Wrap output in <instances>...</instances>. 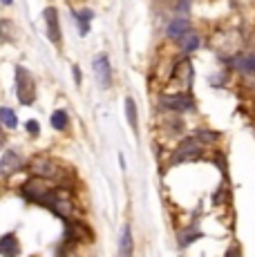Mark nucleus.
<instances>
[{"label":"nucleus","mask_w":255,"mask_h":257,"mask_svg":"<svg viewBox=\"0 0 255 257\" xmlns=\"http://www.w3.org/2000/svg\"><path fill=\"white\" fill-rule=\"evenodd\" d=\"M0 125H5L7 130L18 127V116L12 107H0Z\"/></svg>","instance_id":"obj_15"},{"label":"nucleus","mask_w":255,"mask_h":257,"mask_svg":"<svg viewBox=\"0 0 255 257\" xmlns=\"http://www.w3.org/2000/svg\"><path fill=\"white\" fill-rule=\"evenodd\" d=\"M179 43H181V49L184 52H195V49H199V45H202V41H199V36L195 32H186L184 36L179 38Z\"/></svg>","instance_id":"obj_14"},{"label":"nucleus","mask_w":255,"mask_h":257,"mask_svg":"<svg viewBox=\"0 0 255 257\" xmlns=\"http://www.w3.org/2000/svg\"><path fill=\"white\" fill-rule=\"evenodd\" d=\"M0 38L5 43L16 41V27H14L12 21H0Z\"/></svg>","instance_id":"obj_17"},{"label":"nucleus","mask_w":255,"mask_h":257,"mask_svg":"<svg viewBox=\"0 0 255 257\" xmlns=\"http://www.w3.org/2000/svg\"><path fill=\"white\" fill-rule=\"evenodd\" d=\"M16 96L21 105H34L36 101V81L27 67H16Z\"/></svg>","instance_id":"obj_1"},{"label":"nucleus","mask_w":255,"mask_h":257,"mask_svg":"<svg viewBox=\"0 0 255 257\" xmlns=\"http://www.w3.org/2000/svg\"><path fill=\"white\" fill-rule=\"evenodd\" d=\"M186 32H190V23L186 21V18H177V21H173L168 25V29H166V34H168L170 38H175V41H179Z\"/></svg>","instance_id":"obj_12"},{"label":"nucleus","mask_w":255,"mask_h":257,"mask_svg":"<svg viewBox=\"0 0 255 257\" xmlns=\"http://www.w3.org/2000/svg\"><path fill=\"white\" fill-rule=\"evenodd\" d=\"M0 3H3V5H7V7H9V5H12L14 0H0Z\"/></svg>","instance_id":"obj_22"},{"label":"nucleus","mask_w":255,"mask_h":257,"mask_svg":"<svg viewBox=\"0 0 255 257\" xmlns=\"http://www.w3.org/2000/svg\"><path fill=\"white\" fill-rule=\"evenodd\" d=\"M92 70H94V76H96V85L101 90H107L112 85V65L105 54H96L94 61H92Z\"/></svg>","instance_id":"obj_5"},{"label":"nucleus","mask_w":255,"mask_h":257,"mask_svg":"<svg viewBox=\"0 0 255 257\" xmlns=\"http://www.w3.org/2000/svg\"><path fill=\"white\" fill-rule=\"evenodd\" d=\"M5 141H7V135L3 132V127H0V150L5 148Z\"/></svg>","instance_id":"obj_21"},{"label":"nucleus","mask_w":255,"mask_h":257,"mask_svg":"<svg viewBox=\"0 0 255 257\" xmlns=\"http://www.w3.org/2000/svg\"><path fill=\"white\" fill-rule=\"evenodd\" d=\"M50 123H52L54 130L63 132V130L67 127V123H70V118H67V112H65V110H56V112H54V114L50 116Z\"/></svg>","instance_id":"obj_16"},{"label":"nucleus","mask_w":255,"mask_h":257,"mask_svg":"<svg viewBox=\"0 0 255 257\" xmlns=\"http://www.w3.org/2000/svg\"><path fill=\"white\" fill-rule=\"evenodd\" d=\"M21 253V244H18V237L14 233H5L0 235V255L5 257H14Z\"/></svg>","instance_id":"obj_9"},{"label":"nucleus","mask_w":255,"mask_h":257,"mask_svg":"<svg viewBox=\"0 0 255 257\" xmlns=\"http://www.w3.org/2000/svg\"><path fill=\"white\" fill-rule=\"evenodd\" d=\"M233 65L237 67L239 72L251 74V72H255V56H242V58H237V61H235Z\"/></svg>","instance_id":"obj_18"},{"label":"nucleus","mask_w":255,"mask_h":257,"mask_svg":"<svg viewBox=\"0 0 255 257\" xmlns=\"http://www.w3.org/2000/svg\"><path fill=\"white\" fill-rule=\"evenodd\" d=\"M50 181L45 179V177H38V175H34L29 181H25L21 188V195L25 197L27 201H32V204H41V199L50 192Z\"/></svg>","instance_id":"obj_3"},{"label":"nucleus","mask_w":255,"mask_h":257,"mask_svg":"<svg viewBox=\"0 0 255 257\" xmlns=\"http://www.w3.org/2000/svg\"><path fill=\"white\" fill-rule=\"evenodd\" d=\"M72 74H74V83H76V85H81V81H83V74H81V70H78V65L72 67Z\"/></svg>","instance_id":"obj_20"},{"label":"nucleus","mask_w":255,"mask_h":257,"mask_svg":"<svg viewBox=\"0 0 255 257\" xmlns=\"http://www.w3.org/2000/svg\"><path fill=\"white\" fill-rule=\"evenodd\" d=\"M32 172L38 177H45V179H50V177H54L58 172L56 164H54L52 159H45V157H38V159L32 161Z\"/></svg>","instance_id":"obj_8"},{"label":"nucleus","mask_w":255,"mask_h":257,"mask_svg":"<svg viewBox=\"0 0 255 257\" xmlns=\"http://www.w3.org/2000/svg\"><path fill=\"white\" fill-rule=\"evenodd\" d=\"M161 105L173 112H188L193 110V98L188 94H166L161 96Z\"/></svg>","instance_id":"obj_7"},{"label":"nucleus","mask_w":255,"mask_h":257,"mask_svg":"<svg viewBox=\"0 0 255 257\" xmlns=\"http://www.w3.org/2000/svg\"><path fill=\"white\" fill-rule=\"evenodd\" d=\"M23 168H25V157L16 148H9V150L3 152V157H0V177H12Z\"/></svg>","instance_id":"obj_4"},{"label":"nucleus","mask_w":255,"mask_h":257,"mask_svg":"<svg viewBox=\"0 0 255 257\" xmlns=\"http://www.w3.org/2000/svg\"><path fill=\"white\" fill-rule=\"evenodd\" d=\"M25 130H27L32 137H38V135H41V123L34 121V118H29V121L25 123Z\"/></svg>","instance_id":"obj_19"},{"label":"nucleus","mask_w":255,"mask_h":257,"mask_svg":"<svg viewBox=\"0 0 255 257\" xmlns=\"http://www.w3.org/2000/svg\"><path fill=\"white\" fill-rule=\"evenodd\" d=\"M125 118H128L130 127L135 130V135H137V132H139V114H137V103H135V98H130V96L125 98Z\"/></svg>","instance_id":"obj_13"},{"label":"nucleus","mask_w":255,"mask_h":257,"mask_svg":"<svg viewBox=\"0 0 255 257\" xmlns=\"http://www.w3.org/2000/svg\"><path fill=\"white\" fill-rule=\"evenodd\" d=\"M202 150H204V141L199 139L197 135L190 137V139H184L177 146V150H175L170 164L177 166V164H181V161H193V159H197V157L202 155Z\"/></svg>","instance_id":"obj_2"},{"label":"nucleus","mask_w":255,"mask_h":257,"mask_svg":"<svg viewBox=\"0 0 255 257\" xmlns=\"http://www.w3.org/2000/svg\"><path fill=\"white\" fill-rule=\"evenodd\" d=\"M43 21H45V27H47V38H50L54 45H61L63 34H61V21H58L56 7H45Z\"/></svg>","instance_id":"obj_6"},{"label":"nucleus","mask_w":255,"mask_h":257,"mask_svg":"<svg viewBox=\"0 0 255 257\" xmlns=\"http://www.w3.org/2000/svg\"><path fill=\"white\" fill-rule=\"evenodd\" d=\"M135 253V239H132V228L130 224H125L121 228V237H119V255L121 257H130Z\"/></svg>","instance_id":"obj_10"},{"label":"nucleus","mask_w":255,"mask_h":257,"mask_svg":"<svg viewBox=\"0 0 255 257\" xmlns=\"http://www.w3.org/2000/svg\"><path fill=\"white\" fill-rule=\"evenodd\" d=\"M74 18H76L78 34H81V36H87V34H90V21L94 18V12H90V9H81V12H74Z\"/></svg>","instance_id":"obj_11"}]
</instances>
